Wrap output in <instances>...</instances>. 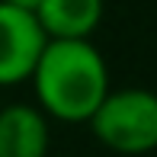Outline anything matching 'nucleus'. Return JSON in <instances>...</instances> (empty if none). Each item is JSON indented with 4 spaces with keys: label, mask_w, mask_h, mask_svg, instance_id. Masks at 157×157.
I'll return each instance as SVG.
<instances>
[{
    "label": "nucleus",
    "mask_w": 157,
    "mask_h": 157,
    "mask_svg": "<svg viewBox=\"0 0 157 157\" xmlns=\"http://www.w3.org/2000/svg\"><path fill=\"white\" fill-rule=\"evenodd\" d=\"M3 3H10V6H19V10H29V13H35V6H39L42 0H3Z\"/></svg>",
    "instance_id": "obj_6"
},
{
    "label": "nucleus",
    "mask_w": 157,
    "mask_h": 157,
    "mask_svg": "<svg viewBox=\"0 0 157 157\" xmlns=\"http://www.w3.org/2000/svg\"><path fill=\"white\" fill-rule=\"evenodd\" d=\"M52 132L39 106L10 103L0 109V157H48Z\"/></svg>",
    "instance_id": "obj_4"
},
{
    "label": "nucleus",
    "mask_w": 157,
    "mask_h": 157,
    "mask_svg": "<svg viewBox=\"0 0 157 157\" xmlns=\"http://www.w3.org/2000/svg\"><path fill=\"white\" fill-rule=\"evenodd\" d=\"M103 13V0H42L35 6V19L45 39H93Z\"/></svg>",
    "instance_id": "obj_5"
},
{
    "label": "nucleus",
    "mask_w": 157,
    "mask_h": 157,
    "mask_svg": "<svg viewBox=\"0 0 157 157\" xmlns=\"http://www.w3.org/2000/svg\"><path fill=\"white\" fill-rule=\"evenodd\" d=\"M48 157H52V154H48ZM55 157H58V154H55ZM61 157H64V154H61Z\"/></svg>",
    "instance_id": "obj_7"
},
{
    "label": "nucleus",
    "mask_w": 157,
    "mask_h": 157,
    "mask_svg": "<svg viewBox=\"0 0 157 157\" xmlns=\"http://www.w3.org/2000/svg\"><path fill=\"white\" fill-rule=\"evenodd\" d=\"M35 106L55 122H87L109 93V67L93 39H45L29 74Z\"/></svg>",
    "instance_id": "obj_1"
},
{
    "label": "nucleus",
    "mask_w": 157,
    "mask_h": 157,
    "mask_svg": "<svg viewBox=\"0 0 157 157\" xmlns=\"http://www.w3.org/2000/svg\"><path fill=\"white\" fill-rule=\"evenodd\" d=\"M87 125L106 151L122 157H141L157 144V96L144 87H109V93L99 99Z\"/></svg>",
    "instance_id": "obj_2"
},
{
    "label": "nucleus",
    "mask_w": 157,
    "mask_h": 157,
    "mask_svg": "<svg viewBox=\"0 0 157 157\" xmlns=\"http://www.w3.org/2000/svg\"><path fill=\"white\" fill-rule=\"evenodd\" d=\"M42 45L45 32L35 13L0 0V87H16L29 80Z\"/></svg>",
    "instance_id": "obj_3"
}]
</instances>
